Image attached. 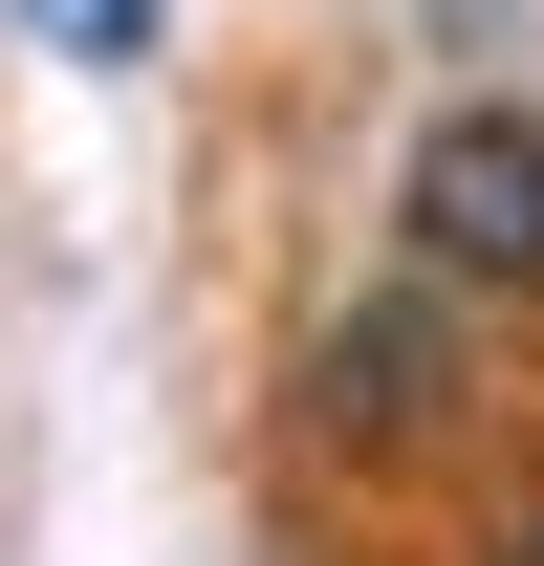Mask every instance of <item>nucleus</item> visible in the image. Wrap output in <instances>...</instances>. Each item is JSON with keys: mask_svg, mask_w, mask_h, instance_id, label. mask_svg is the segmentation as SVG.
I'll use <instances>...</instances> for the list:
<instances>
[{"mask_svg": "<svg viewBox=\"0 0 544 566\" xmlns=\"http://www.w3.org/2000/svg\"><path fill=\"white\" fill-rule=\"evenodd\" d=\"M393 218H414V262L458 283H544V109H501V87H479V109H436V132H414V175H393Z\"/></svg>", "mask_w": 544, "mask_h": 566, "instance_id": "nucleus-1", "label": "nucleus"}, {"mask_svg": "<svg viewBox=\"0 0 544 566\" xmlns=\"http://www.w3.org/2000/svg\"><path fill=\"white\" fill-rule=\"evenodd\" d=\"M305 436H348V458H436L458 436V283L436 262L393 305H327L305 327Z\"/></svg>", "mask_w": 544, "mask_h": 566, "instance_id": "nucleus-2", "label": "nucleus"}, {"mask_svg": "<svg viewBox=\"0 0 544 566\" xmlns=\"http://www.w3.org/2000/svg\"><path fill=\"white\" fill-rule=\"evenodd\" d=\"M0 22H22V44H66V66H132V44H153V0H0Z\"/></svg>", "mask_w": 544, "mask_h": 566, "instance_id": "nucleus-3", "label": "nucleus"}, {"mask_svg": "<svg viewBox=\"0 0 544 566\" xmlns=\"http://www.w3.org/2000/svg\"><path fill=\"white\" fill-rule=\"evenodd\" d=\"M479 22H501V0H436V44H479Z\"/></svg>", "mask_w": 544, "mask_h": 566, "instance_id": "nucleus-4", "label": "nucleus"}, {"mask_svg": "<svg viewBox=\"0 0 544 566\" xmlns=\"http://www.w3.org/2000/svg\"><path fill=\"white\" fill-rule=\"evenodd\" d=\"M501 566H544V523H523V545H501Z\"/></svg>", "mask_w": 544, "mask_h": 566, "instance_id": "nucleus-5", "label": "nucleus"}]
</instances>
